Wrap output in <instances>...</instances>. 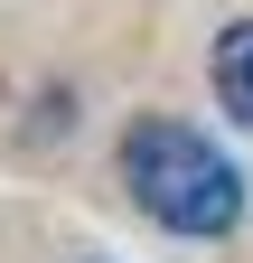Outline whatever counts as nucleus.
<instances>
[{"label":"nucleus","mask_w":253,"mask_h":263,"mask_svg":"<svg viewBox=\"0 0 253 263\" xmlns=\"http://www.w3.org/2000/svg\"><path fill=\"white\" fill-rule=\"evenodd\" d=\"M122 188L150 226H169L187 245H216L244 226V170L178 113H141L122 132Z\"/></svg>","instance_id":"1"},{"label":"nucleus","mask_w":253,"mask_h":263,"mask_svg":"<svg viewBox=\"0 0 253 263\" xmlns=\"http://www.w3.org/2000/svg\"><path fill=\"white\" fill-rule=\"evenodd\" d=\"M206 76H216V104H225V113H235V122L253 132V19H235L225 38H216Z\"/></svg>","instance_id":"2"}]
</instances>
